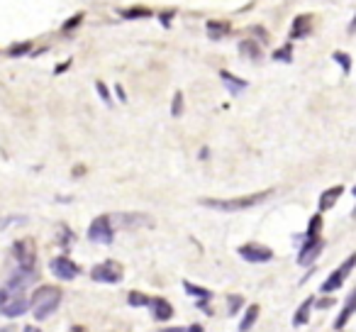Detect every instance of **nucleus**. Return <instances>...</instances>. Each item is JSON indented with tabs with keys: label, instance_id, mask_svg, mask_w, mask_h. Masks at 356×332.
<instances>
[{
	"label": "nucleus",
	"instance_id": "nucleus-36",
	"mask_svg": "<svg viewBox=\"0 0 356 332\" xmlns=\"http://www.w3.org/2000/svg\"><path fill=\"white\" fill-rule=\"evenodd\" d=\"M188 330H191V332H203V327H200V325H191Z\"/></svg>",
	"mask_w": 356,
	"mask_h": 332
},
{
	"label": "nucleus",
	"instance_id": "nucleus-23",
	"mask_svg": "<svg viewBox=\"0 0 356 332\" xmlns=\"http://www.w3.org/2000/svg\"><path fill=\"white\" fill-rule=\"evenodd\" d=\"M171 115H173V118H181V115H184V93H181V90H178V93H173Z\"/></svg>",
	"mask_w": 356,
	"mask_h": 332
},
{
	"label": "nucleus",
	"instance_id": "nucleus-13",
	"mask_svg": "<svg viewBox=\"0 0 356 332\" xmlns=\"http://www.w3.org/2000/svg\"><path fill=\"white\" fill-rule=\"evenodd\" d=\"M341 193H344V186H332V189H327L325 193H322V198H320V213L334 208V203L341 198Z\"/></svg>",
	"mask_w": 356,
	"mask_h": 332
},
{
	"label": "nucleus",
	"instance_id": "nucleus-30",
	"mask_svg": "<svg viewBox=\"0 0 356 332\" xmlns=\"http://www.w3.org/2000/svg\"><path fill=\"white\" fill-rule=\"evenodd\" d=\"M122 15L129 17V20H134V17H139V15H149V10L147 8H132V10H124Z\"/></svg>",
	"mask_w": 356,
	"mask_h": 332
},
{
	"label": "nucleus",
	"instance_id": "nucleus-34",
	"mask_svg": "<svg viewBox=\"0 0 356 332\" xmlns=\"http://www.w3.org/2000/svg\"><path fill=\"white\" fill-rule=\"evenodd\" d=\"M22 332H42V330H37L35 325H27V327H25V330H22Z\"/></svg>",
	"mask_w": 356,
	"mask_h": 332
},
{
	"label": "nucleus",
	"instance_id": "nucleus-11",
	"mask_svg": "<svg viewBox=\"0 0 356 332\" xmlns=\"http://www.w3.org/2000/svg\"><path fill=\"white\" fill-rule=\"evenodd\" d=\"M322 247H325V242H322V239H307V242L302 244L300 254H298V264H300V267H310V264L320 257Z\"/></svg>",
	"mask_w": 356,
	"mask_h": 332
},
{
	"label": "nucleus",
	"instance_id": "nucleus-22",
	"mask_svg": "<svg viewBox=\"0 0 356 332\" xmlns=\"http://www.w3.org/2000/svg\"><path fill=\"white\" fill-rule=\"evenodd\" d=\"M229 32V27L225 22H208V37L210 40H222Z\"/></svg>",
	"mask_w": 356,
	"mask_h": 332
},
{
	"label": "nucleus",
	"instance_id": "nucleus-32",
	"mask_svg": "<svg viewBox=\"0 0 356 332\" xmlns=\"http://www.w3.org/2000/svg\"><path fill=\"white\" fill-rule=\"evenodd\" d=\"M0 332H17L15 325H6V327H0Z\"/></svg>",
	"mask_w": 356,
	"mask_h": 332
},
{
	"label": "nucleus",
	"instance_id": "nucleus-15",
	"mask_svg": "<svg viewBox=\"0 0 356 332\" xmlns=\"http://www.w3.org/2000/svg\"><path fill=\"white\" fill-rule=\"evenodd\" d=\"M354 310H356V288H354V293H351L349 298H346V303H344V310L339 313V317H337V322H334V327L337 330H341V327L349 322V317L354 315Z\"/></svg>",
	"mask_w": 356,
	"mask_h": 332
},
{
	"label": "nucleus",
	"instance_id": "nucleus-19",
	"mask_svg": "<svg viewBox=\"0 0 356 332\" xmlns=\"http://www.w3.org/2000/svg\"><path fill=\"white\" fill-rule=\"evenodd\" d=\"M315 306V298H305L298 308V313L293 315V325H305L307 317H310V308Z\"/></svg>",
	"mask_w": 356,
	"mask_h": 332
},
{
	"label": "nucleus",
	"instance_id": "nucleus-12",
	"mask_svg": "<svg viewBox=\"0 0 356 332\" xmlns=\"http://www.w3.org/2000/svg\"><path fill=\"white\" fill-rule=\"evenodd\" d=\"M37 278V274H35V269H17L15 274L10 276V281H8V288H13V291H17L20 293L22 288L27 286V283H32Z\"/></svg>",
	"mask_w": 356,
	"mask_h": 332
},
{
	"label": "nucleus",
	"instance_id": "nucleus-7",
	"mask_svg": "<svg viewBox=\"0 0 356 332\" xmlns=\"http://www.w3.org/2000/svg\"><path fill=\"white\" fill-rule=\"evenodd\" d=\"M13 254H15V259L20 262V269H32L35 267V242L32 239H17L15 244H13Z\"/></svg>",
	"mask_w": 356,
	"mask_h": 332
},
{
	"label": "nucleus",
	"instance_id": "nucleus-24",
	"mask_svg": "<svg viewBox=\"0 0 356 332\" xmlns=\"http://www.w3.org/2000/svg\"><path fill=\"white\" fill-rule=\"evenodd\" d=\"M332 59H334L337 64L341 66V71H344V74H349V71H351V59H349V54H344V52H334V54H332Z\"/></svg>",
	"mask_w": 356,
	"mask_h": 332
},
{
	"label": "nucleus",
	"instance_id": "nucleus-14",
	"mask_svg": "<svg viewBox=\"0 0 356 332\" xmlns=\"http://www.w3.org/2000/svg\"><path fill=\"white\" fill-rule=\"evenodd\" d=\"M310 27H312V17L310 15H298L296 22H293L291 37H293V40H302V37L310 35Z\"/></svg>",
	"mask_w": 356,
	"mask_h": 332
},
{
	"label": "nucleus",
	"instance_id": "nucleus-6",
	"mask_svg": "<svg viewBox=\"0 0 356 332\" xmlns=\"http://www.w3.org/2000/svg\"><path fill=\"white\" fill-rule=\"evenodd\" d=\"M90 278L100 283H118L122 281V267L118 262H103L90 271Z\"/></svg>",
	"mask_w": 356,
	"mask_h": 332
},
{
	"label": "nucleus",
	"instance_id": "nucleus-35",
	"mask_svg": "<svg viewBox=\"0 0 356 332\" xmlns=\"http://www.w3.org/2000/svg\"><path fill=\"white\" fill-rule=\"evenodd\" d=\"M118 95H120V100H127V98H124V90H122V86H118Z\"/></svg>",
	"mask_w": 356,
	"mask_h": 332
},
{
	"label": "nucleus",
	"instance_id": "nucleus-37",
	"mask_svg": "<svg viewBox=\"0 0 356 332\" xmlns=\"http://www.w3.org/2000/svg\"><path fill=\"white\" fill-rule=\"evenodd\" d=\"M71 332H83V330H81V327H74V330H71Z\"/></svg>",
	"mask_w": 356,
	"mask_h": 332
},
{
	"label": "nucleus",
	"instance_id": "nucleus-38",
	"mask_svg": "<svg viewBox=\"0 0 356 332\" xmlns=\"http://www.w3.org/2000/svg\"><path fill=\"white\" fill-rule=\"evenodd\" d=\"M354 198H356V186H354Z\"/></svg>",
	"mask_w": 356,
	"mask_h": 332
},
{
	"label": "nucleus",
	"instance_id": "nucleus-1",
	"mask_svg": "<svg viewBox=\"0 0 356 332\" xmlns=\"http://www.w3.org/2000/svg\"><path fill=\"white\" fill-rule=\"evenodd\" d=\"M271 191H264V193H252V196H244V198H229V200H213V198H205L200 203L205 208H213V210H220V213H239V210H249L254 205H259L261 200L268 198Z\"/></svg>",
	"mask_w": 356,
	"mask_h": 332
},
{
	"label": "nucleus",
	"instance_id": "nucleus-18",
	"mask_svg": "<svg viewBox=\"0 0 356 332\" xmlns=\"http://www.w3.org/2000/svg\"><path fill=\"white\" fill-rule=\"evenodd\" d=\"M220 79H222V84L227 86V90L232 95H237V93H242L244 88H247V81H239V79H234L229 71H220Z\"/></svg>",
	"mask_w": 356,
	"mask_h": 332
},
{
	"label": "nucleus",
	"instance_id": "nucleus-16",
	"mask_svg": "<svg viewBox=\"0 0 356 332\" xmlns=\"http://www.w3.org/2000/svg\"><path fill=\"white\" fill-rule=\"evenodd\" d=\"M152 306H154V317H156V320H171L173 317V308L166 298H154Z\"/></svg>",
	"mask_w": 356,
	"mask_h": 332
},
{
	"label": "nucleus",
	"instance_id": "nucleus-9",
	"mask_svg": "<svg viewBox=\"0 0 356 332\" xmlns=\"http://www.w3.org/2000/svg\"><path fill=\"white\" fill-rule=\"evenodd\" d=\"M239 257L247 259V262H254V264H266L273 259V252L268 247H261V244H242L237 249Z\"/></svg>",
	"mask_w": 356,
	"mask_h": 332
},
{
	"label": "nucleus",
	"instance_id": "nucleus-5",
	"mask_svg": "<svg viewBox=\"0 0 356 332\" xmlns=\"http://www.w3.org/2000/svg\"><path fill=\"white\" fill-rule=\"evenodd\" d=\"M354 267H356V254H349V257H346L344 262H341V267L337 269V271L332 274V276L327 278L325 283H322L320 291H322V293H334L337 288H339L341 283H344V278L349 276V271H351Z\"/></svg>",
	"mask_w": 356,
	"mask_h": 332
},
{
	"label": "nucleus",
	"instance_id": "nucleus-25",
	"mask_svg": "<svg viewBox=\"0 0 356 332\" xmlns=\"http://www.w3.org/2000/svg\"><path fill=\"white\" fill-rule=\"evenodd\" d=\"M320 228H322V215H315V218L310 220V225H307V239H320L317 237Z\"/></svg>",
	"mask_w": 356,
	"mask_h": 332
},
{
	"label": "nucleus",
	"instance_id": "nucleus-17",
	"mask_svg": "<svg viewBox=\"0 0 356 332\" xmlns=\"http://www.w3.org/2000/svg\"><path fill=\"white\" fill-rule=\"evenodd\" d=\"M184 288H186V293H188V296L198 298V306H200V308H205V313H210V310H208V306H205V301L210 298V291H208V288L195 286V283H191V281H184Z\"/></svg>",
	"mask_w": 356,
	"mask_h": 332
},
{
	"label": "nucleus",
	"instance_id": "nucleus-3",
	"mask_svg": "<svg viewBox=\"0 0 356 332\" xmlns=\"http://www.w3.org/2000/svg\"><path fill=\"white\" fill-rule=\"evenodd\" d=\"M27 310L25 293H17L13 288H0V313L6 317H20Z\"/></svg>",
	"mask_w": 356,
	"mask_h": 332
},
{
	"label": "nucleus",
	"instance_id": "nucleus-8",
	"mask_svg": "<svg viewBox=\"0 0 356 332\" xmlns=\"http://www.w3.org/2000/svg\"><path fill=\"white\" fill-rule=\"evenodd\" d=\"M49 269H51V274H54L56 278H61V281H74V278L79 276V271H81V269L76 267V264L71 262L69 257H56V259H51Z\"/></svg>",
	"mask_w": 356,
	"mask_h": 332
},
{
	"label": "nucleus",
	"instance_id": "nucleus-33",
	"mask_svg": "<svg viewBox=\"0 0 356 332\" xmlns=\"http://www.w3.org/2000/svg\"><path fill=\"white\" fill-rule=\"evenodd\" d=\"M161 332H186L184 327H168V330H161Z\"/></svg>",
	"mask_w": 356,
	"mask_h": 332
},
{
	"label": "nucleus",
	"instance_id": "nucleus-2",
	"mask_svg": "<svg viewBox=\"0 0 356 332\" xmlns=\"http://www.w3.org/2000/svg\"><path fill=\"white\" fill-rule=\"evenodd\" d=\"M61 303V291L54 286H42L35 291V296H32V310H35V317L37 320H44V317H49L51 313L59 308Z\"/></svg>",
	"mask_w": 356,
	"mask_h": 332
},
{
	"label": "nucleus",
	"instance_id": "nucleus-27",
	"mask_svg": "<svg viewBox=\"0 0 356 332\" xmlns=\"http://www.w3.org/2000/svg\"><path fill=\"white\" fill-rule=\"evenodd\" d=\"M30 49H32L30 42H17V45H13L10 49H8V54H10V56H22V54H27Z\"/></svg>",
	"mask_w": 356,
	"mask_h": 332
},
{
	"label": "nucleus",
	"instance_id": "nucleus-21",
	"mask_svg": "<svg viewBox=\"0 0 356 332\" xmlns=\"http://www.w3.org/2000/svg\"><path fill=\"white\" fill-rule=\"evenodd\" d=\"M239 52H242L247 59H252V61H259L261 59V49L257 47V42H252V40H244L242 45H239Z\"/></svg>",
	"mask_w": 356,
	"mask_h": 332
},
{
	"label": "nucleus",
	"instance_id": "nucleus-20",
	"mask_svg": "<svg viewBox=\"0 0 356 332\" xmlns=\"http://www.w3.org/2000/svg\"><path fill=\"white\" fill-rule=\"evenodd\" d=\"M257 317H259V306H249L247 313H244V317H242V322H239V332L252 330V325L257 322Z\"/></svg>",
	"mask_w": 356,
	"mask_h": 332
},
{
	"label": "nucleus",
	"instance_id": "nucleus-28",
	"mask_svg": "<svg viewBox=\"0 0 356 332\" xmlns=\"http://www.w3.org/2000/svg\"><path fill=\"white\" fill-rule=\"evenodd\" d=\"M242 296H229L227 298V308H229V315H237V310H239V308H242Z\"/></svg>",
	"mask_w": 356,
	"mask_h": 332
},
{
	"label": "nucleus",
	"instance_id": "nucleus-4",
	"mask_svg": "<svg viewBox=\"0 0 356 332\" xmlns=\"http://www.w3.org/2000/svg\"><path fill=\"white\" fill-rule=\"evenodd\" d=\"M88 239L95 244H110L115 239V230H113V220L108 215H100L90 223L88 228Z\"/></svg>",
	"mask_w": 356,
	"mask_h": 332
},
{
	"label": "nucleus",
	"instance_id": "nucleus-31",
	"mask_svg": "<svg viewBox=\"0 0 356 332\" xmlns=\"http://www.w3.org/2000/svg\"><path fill=\"white\" fill-rule=\"evenodd\" d=\"M95 88H98V95H100V98H103V100H105V103H108V105H110L108 86H105V84H103V81H98V84H95Z\"/></svg>",
	"mask_w": 356,
	"mask_h": 332
},
{
	"label": "nucleus",
	"instance_id": "nucleus-29",
	"mask_svg": "<svg viewBox=\"0 0 356 332\" xmlns=\"http://www.w3.org/2000/svg\"><path fill=\"white\" fill-rule=\"evenodd\" d=\"M273 59L276 61H291V45H286L283 49H278L276 54H273Z\"/></svg>",
	"mask_w": 356,
	"mask_h": 332
},
{
	"label": "nucleus",
	"instance_id": "nucleus-10",
	"mask_svg": "<svg viewBox=\"0 0 356 332\" xmlns=\"http://www.w3.org/2000/svg\"><path fill=\"white\" fill-rule=\"evenodd\" d=\"M115 223L120 225V228L124 230H134V228H152V218H147V215L142 213H118L115 215Z\"/></svg>",
	"mask_w": 356,
	"mask_h": 332
},
{
	"label": "nucleus",
	"instance_id": "nucleus-26",
	"mask_svg": "<svg viewBox=\"0 0 356 332\" xmlns=\"http://www.w3.org/2000/svg\"><path fill=\"white\" fill-rule=\"evenodd\" d=\"M127 303H129V306H152V298L144 296V293L132 291V293H129V298H127Z\"/></svg>",
	"mask_w": 356,
	"mask_h": 332
}]
</instances>
